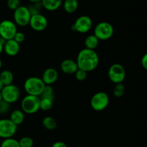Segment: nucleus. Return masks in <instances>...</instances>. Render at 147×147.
<instances>
[{"mask_svg": "<svg viewBox=\"0 0 147 147\" xmlns=\"http://www.w3.org/2000/svg\"><path fill=\"white\" fill-rule=\"evenodd\" d=\"M40 97L27 95L22 99V110L27 114L35 113L40 110Z\"/></svg>", "mask_w": 147, "mask_h": 147, "instance_id": "7ed1b4c3", "label": "nucleus"}, {"mask_svg": "<svg viewBox=\"0 0 147 147\" xmlns=\"http://www.w3.org/2000/svg\"><path fill=\"white\" fill-rule=\"evenodd\" d=\"M41 4L44 9L50 12L58 10L63 4V0H41Z\"/></svg>", "mask_w": 147, "mask_h": 147, "instance_id": "dca6fc26", "label": "nucleus"}, {"mask_svg": "<svg viewBox=\"0 0 147 147\" xmlns=\"http://www.w3.org/2000/svg\"><path fill=\"white\" fill-rule=\"evenodd\" d=\"M42 7V6L41 2H37V3H34V4H32L31 6L28 7L29 10H30L31 14H35L40 13V10H41V8Z\"/></svg>", "mask_w": 147, "mask_h": 147, "instance_id": "bb28decb", "label": "nucleus"}, {"mask_svg": "<svg viewBox=\"0 0 147 147\" xmlns=\"http://www.w3.org/2000/svg\"><path fill=\"white\" fill-rule=\"evenodd\" d=\"M75 76H76V79L78 81L82 82V81H84L87 78L88 72L82 70V69H78L76 71V73H75Z\"/></svg>", "mask_w": 147, "mask_h": 147, "instance_id": "c85d7f7f", "label": "nucleus"}, {"mask_svg": "<svg viewBox=\"0 0 147 147\" xmlns=\"http://www.w3.org/2000/svg\"><path fill=\"white\" fill-rule=\"evenodd\" d=\"M1 66H2V62H1V60L0 59V69H1Z\"/></svg>", "mask_w": 147, "mask_h": 147, "instance_id": "e433bc0d", "label": "nucleus"}, {"mask_svg": "<svg viewBox=\"0 0 147 147\" xmlns=\"http://www.w3.org/2000/svg\"><path fill=\"white\" fill-rule=\"evenodd\" d=\"M2 100V97H1V92H0V102Z\"/></svg>", "mask_w": 147, "mask_h": 147, "instance_id": "4c0bfd02", "label": "nucleus"}, {"mask_svg": "<svg viewBox=\"0 0 147 147\" xmlns=\"http://www.w3.org/2000/svg\"><path fill=\"white\" fill-rule=\"evenodd\" d=\"M9 119L11 122L19 126L24 120V112L22 110H14L10 114Z\"/></svg>", "mask_w": 147, "mask_h": 147, "instance_id": "f3484780", "label": "nucleus"}, {"mask_svg": "<svg viewBox=\"0 0 147 147\" xmlns=\"http://www.w3.org/2000/svg\"><path fill=\"white\" fill-rule=\"evenodd\" d=\"M114 28L111 23L108 22H100L94 29V35L99 40H107L113 36Z\"/></svg>", "mask_w": 147, "mask_h": 147, "instance_id": "20e7f679", "label": "nucleus"}, {"mask_svg": "<svg viewBox=\"0 0 147 147\" xmlns=\"http://www.w3.org/2000/svg\"><path fill=\"white\" fill-rule=\"evenodd\" d=\"M85 46L86 48L95 50L98 47L99 44V40L94 35H90L87 36L85 39Z\"/></svg>", "mask_w": 147, "mask_h": 147, "instance_id": "6ab92c4d", "label": "nucleus"}, {"mask_svg": "<svg viewBox=\"0 0 147 147\" xmlns=\"http://www.w3.org/2000/svg\"><path fill=\"white\" fill-rule=\"evenodd\" d=\"M40 97H46L54 100V89L51 85H45L42 95Z\"/></svg>", "mask_w": 147, "mask_h": 147, "instance_id": "5701e85b", "label": "nucleus"}, {"mask_svg": "<svg viewBox=\"0 0 147 147\" xmlns=\"http://www.w3.org/2000/svg\"><path fill=\"white\" fill-rule=\"evenodd\" d=\"M53 99L46 97H40V110L43 111H48L53 108Z\"/></svg>", "mask_w": 147, "mask_h": 147, "instance_id": "4be33fe9", "label": "nucleus"}, {"mask_svg": "<svg viewBox=\"0 0 147 147\" xmlns=\"http://www.w3.org/2000/svg\"><path fill=\"white\" fill-rule=\"evenodd\" d=\"M20 50V44L14 39L6 40L4 44V51L9 56H15Z\"/></svg>", "mask_w": 147, "mask_h": 147, "instance_id": "4468645a", "label": "nucleus"}, {"mask_svg": "<svg viewBox=\"0 0 147 147\" xmlns=\"http://www.w3.org/2000/svg\"><path fill=\"white\" fill-rule=\"evenodd\" d=\"M58 78V72L54 68H47L43 71L42 80L45 85H51L54 84Z\"/></svg>", "mask_w": 147, "mask_h": 147, "instance_id": "ddd939ff", "label": "nucleus"}, {"mask_svg": "<svg viewBox=\"0 0 147 147\" xmlns=\"http://www.w3.org/2000/svg\"><path fill=\"white\" fill-rule=\"evenodd\" d=\"M63 9L69 14H73L77 11L78 8V1L77 0H65L63 3Z\"/></svg>", "mask_w": 147, "mask_h": 147, "instance_id": "a211bd4d", "label": "nucleus"}, {"mask_svg": "<svg viewBox=\"0 0 147 147\" xmlns=\"http://www.w3.org/2000/svg\"><path fill=\"white\" fill-rule=\"evenodd\" d=\"M17 32V24L9 20H4L0 22V37L4 40L14 38Z\"/></svg>", "mask_w": 147, "mask_h": 147, "instance_id": "423d86ee", "label": "nucleus"}, {"mask_svg": "<svg viewBox=\"0 0 147 147\" xmlns=\"http://www.w3.org/2000/svg\"><path fill=\"white\" fill-rule=\"evenodd\" d=\"M125 92V86L122 83L116 84L113 88V95L116 97H121Z\"/></svg>", "mask_w": 147, "mask_h": 147, "instance_id": "393cba45", "label": "nucleus"}, {"mask_svg": "<svg viewBox=\"0 0 147 147\" xmlns=\"http://www.w3.org/2000/svg\"><path fill=\"white\" fill-rule=\"evenodd\" d=\"M31 16L28 7L21 5L14 11V22L17 25L25 27L29 24Z\"/></svg>", "mask_w": 147, "mask_h": 147, "instance_id": "6e6552de", "label": "nucleus"}, {"mask_svg": "<svg viewBox=\"0 0 147 147\" xmlns=\"http://www.w3.org/2000/svg\"><path fill=\"white\" fill-rule=\"evenodd\" d=\"M7 5L9 10L14 11L20 6H21V2L20 0H7Z\"/></svg>", "mask_w": 147, "mask_h": 147, "instance_id": "cd10ccee", "label": "nucleus"}, {"mask_svg": "<svg viewBox=\"0 0 147 147\" xmlns=\"http://www.w3.org/2000/svg\"><path fill=\"white\" fill-rule=\"evenodd\" d=\"M13 39H14L16 42H17V43L20 44V43H22V42L24 41V40H25V35H24V34L22 32L17 31Z\"/></svg>", "mask_w": 147, "mask_h": 147, "instance_id": "7c9ffc66", "label": "nucleus"}, {"mask_svg": "<svg viewBox=\"0 0 147 147\" xmlns=\"http://www.w3.org/2000/svg\"><path fill=\"white\" fill-rule=\"evenodd\" d=\"M4 43H5V40L0 37V55L1 54V53H2L3 50H4Z\"/></svg>", "mask_w": 147, "mask_h": 147, "instance_id": "72a5a7b5", "label": "nucleus"}, {"mask_svg": "<svg viewBox=\"0 0 147 147\" xmlns=\"http://www.w3.org/2000/svg\"><path fill=\"white\" fill-rule=\"evenodd\" d=\"M29 25L32 30L37 32H41L47 28L48 25V21L45 16L38 13L31 16Z\"/></svg>", "mask_w": 147, "mask_h": 147, "instance_id": "f8f14e48", "label": "nucleus"}, {"mask_svg": "<svg viewBox=\"0 0 147 147\" xmlns=\"http://www.w3.org/2000/svg\"><path fill=\"white\" fill-rule=\"evenodd\" d=\"M0 147H20L18 140L14 138L3 139Z\"/></svg>", "mask_w": 147, "mask_h": 147, "instance_id": "b1692460", "label": "nucleus"}, {"mask_svg": "<svg viewBox=\"0 0 147 147\" xmlns=\"http://www.w3.org/2000/svg\"><path fill=\"white\" fill-rule=\"evenodd\" d=\"M42 125L47 130H54L57 127V122L51 116L45 117L42 121Z\"/></svg>", "mask_w": 147, "mask_h": 147, "instance_id": "412c9836", "label": "nucleus"}, {"mask_svg": "<svg viewBox=\"0 0 147 147\" xmlns=\"http://www.w3.org/2000/svg\"><path fill=\"white\" fill-rule=\"evenodd\" d=\"M109 104V97L105 92H98L93 95L90 99V106L94 110L102 111L106 109Z\"/></svg>", "mask_w": 147, "mask_h": 147, "instance_id": "0eeeda50", "label": "nucleus"}, {"mask_svg": "<svg viewBox=\"0 0 147 147\" xmlns=\"http://www.w3.org/2000/svg\"><path fill=\"white\" fill-rule=\"evenodd\" d=\"M60 69L63 73L67 74H73L76 73V71L78 69V67L76 61L67 59H65L61 62Z\"/></svg>", "mask_w": 147, "mask_h": 147, "instance_id": "2eb2a0df", "label": "nucleus"}, {"mask_svg": "<svg viewBox=\"0 0 147 147\" xmlns=\"http://www.w3.org/2000/svg\"><path fill=\"white\" fill-rule=\"evenodd\" d=\"M4 84L2 83V82H1V79H0V92H1V90L3 89V87H4Z\"/></svg>", "mask_w": 147, "mask_h": 147, "instance_id": "c9c22d12", "label": "nucleus"}, {"mask_svg": "<svg viewBox=\"0 0 147 147\" xmlns=\"http://www.w3.org/2000/svg\"><path fill=\"white\" fill-rule=\"evenodd\" d=\"M93 26L91 18L87 15H82L77 18L74 24L71 26V29L80 33H88Z\"/></svg>", "mask_w": 147, "mask_h": 147, "instance_id": "9b49d317", "label": "nucleus"}, {"mask_svg": "<svg viewBox=\"0 0 147 147\" xmlns=\"http://www.w3.org/2000/svg\"><path fill=\"white\" fill-rule=\"evenodd\" d=\"M45 84L41 78L31 76L25 80L24 83V91L27 95L40 97L42 95Z\"/></svg>", "mask_w": 147, "mask_h": 147, "instance_id": "f03ea898", "label": "nucleus"}, {"mask_svg": "<svg viewBox=\"0 0 147 147\" xmlns=\"http://www.w3.org/2000/svg\"><path fill=\"white\" fill-rule=\"evenodd\" d=\"M76 61L78 69L90 72L95 70L98 66L99 57L95 50L85 48L79 52Z\"/></svg>", "mask_w": 147, "mask_h": 147, "instance_id": "f257e3e1", "label": "nucleus"}, {"mask_svg": "<svg viewBox=\"0 0 147 147\" xmlns=\"http://www.w3.org/2000/svg\"><path fill=\"white\" fill-rule=\"evenodd\" d=\"M18 141L20 147H32L34 145V141L29 136L22 137Z\"/></svg>", "mask_w": 147, "mask_h": 147, "instance_id": "a878e982", "label": "nucleus"}, {"mask_svg": "<svg viewBox=\"0 0 147 147\" xmlns=\"http://www.w3.org/2000/svg\"><path fill=\"white\" fill-rule=\"evenodd\" d=\"M77 1H79V0H77Z\"/></svg>", "mask_w": 147, "mask_h": 147, "instance_id": "58836bf2", "label": "nucleus"}, {"mask_svg": "<svg viewBox=\"0 0 147 147\" xmlns=\"http://www.w3.org/2000/svg\"><path fill=\"white\" fill-rule=\"evenodd\" d=\"M141 64L144 69H147V54H144L141 60Z\"/></svg>", "mask_w": 147, "mask_h": 147, "instance_id": "473e14b6", "label": "nucleus"}, {"mask_svg": "<svg viewBox=\"0 0 147 147\" xmlns=\"http://www.w3.org/2000/svg\"><path fill=\"white\" fill-rule=\"evenodd\" d=\"M9 108L10 104L7 103L5 101L1 100V102H0V115L5 114L6 112H7L9 110Z\"/></svg>", "mask_w": 147, "mask_h": 147, "instance_id": "c756f323", "label": "nucleus"}, {"mask_svg": "<svg viewBox=\"0 0 147 147\" xmlns=\"http://www.w3.org/2000/svg\"><path fill=\"white\" fill-rule=\"evenodd\" d=\"M29 1L32 3V4H34V3H37V2H40L41 0H28Z\"/></svg>", "mask_w": 147, "mask_h": 147, "instance_id": "f704fd0d", "label": "nucleus"}, {"mask_svg": "<svg viewBox=\"0 0 147 147\" xmlns=\"http://www.w3.org/2000/svg\"><path fill=\"white\" fill-rule=\"evenodd\" d=\"M18 126L11 122L9 118L0 119V138L3 139L13 138L17 131Z\"/></svg>", "mask_w": 147, "mask_h": 147, "instance_id": "1a4fd4ad", "label": "nucleus"}, {"mask_svg": "<svg viewBox=\"0 0 147 147\" xmlns=\"http://www.w3.org/2000/svg\"><path fill=\"white\" fill-rule=\"evenodd\" d=\"M51 147H68L67 146V144L65 143H64L63 141H56L54 144L52 145Z\"/></svg>", "mask_w": 147, "mask_h": 147, "instance_id": "2f4dec72", "label": "nucleus"}, {"mask_svg": "<svg viewBox=\"0 0 147 147\" xmlns=\"http://www.w3.org/2000/svg\"><path fill=\"white\" fill-rule=\"evenodd\" d=\"M0 79L4 86L12 84L14 80V74L9 70H4L0 73Z\"/></svg>", "mask_w": 147, "mask_h": 147, "instance_id": "aec40b11", "label": "nucleus"}, {"mask_svg": "<svg viewBox=\"0 0 147 147\" xmlns=\"http://www.w3.org/2000/svg\"><path fill=\"white\" fill-rule=\"evenodd\" d=\"M109 78L114 84L122 83L126 79V70L121 64L113 63L109 69Z\"/></svg>", "mask_w": 147, "mask_h": 147, "instance_id": "9d476101", "label": "nucleus"}, {"mask_svg": "<svg viewBox=\"0 0 147 147\" xmlns=\"http://www.w3.org/2000/svg\"><path fill=\"white\" fill-rule=\"evenodd\" d=\"M0 92L2 100L9 104H12L17 102L20 99L21 95L20 89L18 86L13 84L4 86Z\"/></svg>", "mask_w": 147, "mask_h": 147, "instance_id": "39448f33", "label": "nucleus"}]
</instances>
